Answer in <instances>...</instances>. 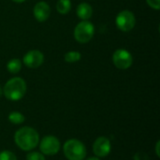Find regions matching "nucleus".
<instances>
[{
  "label": "nucleus",
  "instance_id": "nucleus-1",
  "mask_svg": "<svg viewBox=\"0 0 160 160\" xmlns=\"http://www.w3.org/2000/svg\"><path fill=\"white\" fill-rule=\"evenodd\" d=\"M17 146L23 151H31L39 143V136L36 129L30 127H23L18 129L14 135Z\"/></svg>",
  "mask_w": 160,
  "mask_h": 160
},
{
  "label": "nucleus",
  "instance_id": "nucleus-2",
  "mask_svg": "<svg viewBox=\"0 0 160 160\" xmlns=\"http://www.w3.org/2000/svg\"><path fill=\"white\" fill-rule=\"evenodd\" d=\"M3 93L8 100H20L24 97L26 93V82L20 77L11 78L6 82Z\"/></svg>",
  "mask_w": 160,
  "mask_h": 160
},
{
  "label": "nucleus",
  "instance_id": "nucleus-3",
  "mask_svg": "<svg viewBox=\"0 0 160 160\" xmlns=\"http://www.w3.org/2000/svg\"><path fill=\"white\" fill-rule=\"evenodd\" d=\"M63 150L66 158L68 160H84L86 156L84 144L76 139H71L66 142Z\"/></svg>",
  "mask_w": 160,
  "mask_h": 160
},
{
  "label": "nucleus",
  "instance_id": "nucleus-4",
  "mask_svg": "<svg viewBox=\"0 0 160 160\" xmlns=\"http://www.w3.org/2000/svg\"><path fill=\"white\" fill-rule=\"evenodd\" d=\"M95 33V26L89 21H82L74 29V38L80 43L89 42Z\"/></svg>",
  "mask_w": 160,
  "mask_h": 160
},
{
  "label": "nucleus",
  "instance_id": "nucleus-5",
  "mask_svg": "<svg viewBox=\"0 0 160 160\" xmlns=\"http://www.w3.org/2000/svg\"><path fill=\"white\" fill-rule=\"evenodd\" d=\"M115 23L119 30L123 32H129L136 24L135 15L130 10H123L116 16Z\"/></svg>",
  "mask_w": 160,
  "mask_h": 160
},
{
  "label": "nucleus",
  "instance_id": "nucleus-6",
  "mask_svg": "<svg viewBox=\"0 0 160 160\" xmlns=\"http://www.w3.org/2000/svg\"><path fill=\"white\" fill-rule=\"evenodd\" d=\"M112 63L119 69H128L133 63L132 54L125 49H118L112 54Z\"/></svg>",
  "mask_w": 160,
  "mask_h": 160
},
{
  "label": "nucleus",
  "instance_id": "nucleus-7",
  "mask_svg": "<svg viewBox=\"0 0 160 160\" xmlns=\"http://www.w3.org/2000/svg\"><path fill=\"white\" fill-rule=\"evenodd\" d=\"M39 149L43 155L54 156L60 150V142L54 136H46L41 140Z\"/></svg>",
  "mask_w": 160,
  "mask_h": 160
},
{
  "label": "nucleus",
  "instance_id": "nucleus-8",
  "mask_svg": "<svg viewBox=\"0 0 160 160\" xmlns=\"http://www.w3.org/2000/svg\"><path fill=\"white\" fill-rule=\"evenodd\" d=\"M22 62L29 68H38L43 64L44 55L38 50H31L23 55Z\"/></svg>",
  "mask_w": 160,
  "mask_h": 160
},
{
  "label": "nucleus",
  "instance_id": "nucleus-9",
  "mask_svg": "<svg viewBox=\"0 0 160 160\" xmlns=\"http://www.w3.org/2000/svg\"><path fill=\"white\" fill-rule=\"evenodd\" d=\"M112 149L111 142L106 137H98L93 144V152L98 158L107 157Z\"/></svg>",
  "mask_w": 160,
  "mask_h": 160
},
{
  "label": "nucleus",
  "instance_id": "nucleus-10",
  "mask_svg": "<svg viewBox=\"0 0 160 160\" xmlns=\"http://www.w3.org/2000/svg\"><path fill=\"white\" fill-rule=\"evenodd\" d=\"M33 13L38 22H43L46 20H48V18L50 17V14H51L50 6L46 2H43V1L38 2L34 7Z\"/></svg>",
  "mask_w": 160,
  "mask_h": 160
},
{
  "label": "nucleus",
  "instance_id": "nucleus-11",
  "mask_svg": "<svg viewBox=\"0 0 160 160\" xmlns=\"http://www.w3.org/2000/svg\"><path fill=\"white\" fill-rule=\"evenodd\" d=\"M76 13L77 16L82 21H88L93 15V8L90 4L83 2L77 7Z\"/></svg>",
  "mask_w": 160,
  "mask_h": 160
},
{
  "label": "nucleus",
  "instance_id": "nucleus-12",
  "mask_svg": "<svg viewBox=\"0 0 160 160\" xmlns=\"http://www.w3.org/2000/svg\"><path fill=\"white\" fill-rule=\"evenodd\" d=\"M22 68V62L18 58H13L9 60L7 64V69L9 73L16 74L18 73Z\"/></svg>",
  "mask_w": 160,
  "mask_h": 160
},
{
  "label": "nucleus",
  "instance_id": "nucleus-13",
  "mask_svg": "<svg viewBox=\"0 0 160 160\" xmlns=\"http://www.w3.org/2000/svg\"><path fill=\"white\" fill-rule=\"evenodd\" d=\"M56 9L60 14H68L71 9L70 0H58L56 3Z\"/></svg>",
  "mask_w": 160,
  "mask_h": 160
},
{
  "label": "nucleus",
  "instance_id": "nucleus-14",
  "mask_svg": "<svg viewBox=\"0 0 160 160\" xmlns=\"http://www.w3.org/2000/svg\"><path fill=\"white\" fill-rule=\"evenodd\" d=\"M25 118L22 113L19 112H12L8 114V121L14 125H20L24 122Z\"/></svg>",
  "mask_w": 160,
  "mask_h": 160
},
{
  "label": "nucleus",
  "instance_id": "nucleus-15",
  "mask_svg": "<svg viewBox=\"0 0 160 160\" xmlns=\"http://www.w3.org/2000/svg\"><path fill=\"white\" fill-rule=\"evenodd\" d=\"M81 58H82V54H81V52H79L77 51H70L65 54V61L68 63L78 62L81 60Z\"/></svg>",
  "mask_w": 160,
  "mask_h": 160
},
{
  "label": "nucleus",
  "instance_id": "nucleus-16",
  "mask_svg": "<svg viewBox=\"0 0 160 160\" xmlns=\"http://www.w3.org/2000/svg\"><path fill=\"white\" fill-rule=\"evenodd\" d=\"M0 160H17V158L12 152L5 150L0 152Z\"/></svg>",
  "mask_w": 160,
  "mask_h": 160
},
{
  "label": "nucleus",
  "instance_id": "nucleus-17",
  "mask_svg": "<svg viewBox=\"0 0 160 160\" xmlns=\"http://www.w3.org/2000/svg\"><path fill=\"white\" fill-rule=\"evenodd\" d=\"M26 160H45L43 154L38 153V152H31L27 154Z\"/></svg>",
  "mask_w": 160,
  "mask_h": 160
},
{
  "label": "nucleus",
  "instance_id": "nucleus-18",
  "mask_svg": "<svg viewBox=\"0 0 160 160\" xmlns=\"http://www.w3.org/2000/svg\"><path fill=\"white\" fill-rule=\"evenodd\" d=\"M146 2L154 9L158 10L160 8V0H146Z\"/></svg>",
  "mask_w": 160,
  "mask_h": 160
},
{
  "label": "nucleus",
  "instance_id": "nucleus-19",
  "mask_svg": "<svg viewBox=\"0 0 160 160\" xmlns=\"http://www.w3.org/2000/svg\"><path fill=\"white\" fill-rule=\"evenodd\" d=\"M159 145H160V142H157V144H156V153H157V156H158V158L160 157Z\"/></svg>",
  "mask_w": 160,
  "mask_h": 160
},
{
  "label": "nucleus",
  "instance_id": "nucleus-20",
  "mask_svg": "<svg viewBox=\"0 0 160 160\" xmlns=\"http://www.w3.org/2000/svg\"><path fill=\"white\" fill-rule=\"evenodd\" d=\"M12 1L15 2V3H22V2H24L26 0H12Z\"/></svg>",
  "mask_w": 160,
  "mask_h": 160
},
{
  "label": "nucleus",
  "instance_id": "nucleus-21",
  "mask_svg": "<svg viewBox=\"0 0 160 160\" xmlns=\"http://www.w3.org/2000/svg\"><path fill=\"white\" fill-rule=\"evenodd\" d=\"M86 160H100L99 158H87Z\"/></svg>",
  "mask_w": 160,
  "mask_h": 160
},
{
  "label": "nucleus",
  "instance_id": "nucleus-22",
  "mask_svg": "<svg viewBox=\"0 0 160 160\" xmlns=\"http://www.w3.org/2000/svg\"><path fill=\"white\" fill-rule=\"evenodd\" d=\"M2 94H3V89H2L1 86H0V97L2 96Z\"/></svg>",
  "mask_w": 160,
  "mask_h": 160
}]
</instances>
